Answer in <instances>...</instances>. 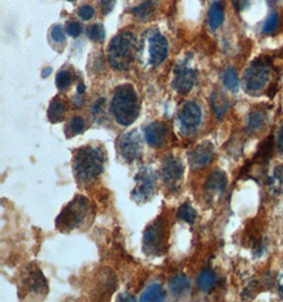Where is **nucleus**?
Returning a JSON list of instances; mask_svg holds the SVG:
<instances>
[{
    "mask_svg": "<svg viewBox=\"0 0 283 302\" xmlns=\"http://www.w3.org/2000/svg\"><path fill=\"white\" fill-rule=\"evenodd\" d=\"M141 46L132 32L124 31L116 35L108 46L107 58L111 66L119 71L129 70L136 61Z\"/></svg>",
    "mask_w": 283,
    "mask_h": 302,
    "instance_id": "f257e3e1",
    "label": "nucleus"
},
{
    "mask_svg": "<svg viewBox=\"0 0 283 302\" xmlns=\"http://www.w3.org/2000/svg\"><path fill=\"white\" fill-rule=\"evenodd\" d=\"M105 160V152L100 147L87 146L78 149L73 158L75 177L83 184H88L103 173Z\"/></svg>",
    "mask_w": 283,
    "mask_h": 302,
    "instance_id": "f03ea898",
    "label": "nucleus"
},
{
    "mask_svg": "<svg viewBox=\"0 0 283 302\" xmlns=\"http://www.w3.org/2000/svg\"><path fill=\"white\" fill-rule=\"evenodd\" d=\"M111 110L116 121L123 126H130L137 120L139 102L132 85L123 84L117 87L112 99Z\"/></svg>",
    "mask_w": 283,
    "mask_h": 302,
    "instance_id": "7ed1b4c3",
    "label": "nucleus"
},
{
    "mask_svg": "<svg viewBox=\"0 0 283 302\" xmlns=\"http://www.w3.org/2000/svg\"><path fill=\"white\" fill-rule=\"evenodd\" d=\"M93 214L92 205L87 197L76 195L59 214L56 226L63 232H69L85 225Z\"/></svg>",
    "mask_w": 283,
    "mask_h": 302,
    "instance_id": "20e7f679",
    "label": "nucleus"
},
{
    "mask_svg": "<svg viewBox=\"0 0 283 302\" xmlns=\"http://www.w3.org/2000/svg\"><path fill=\"white\" fill-rule=\"evenodd\" d=\"M271 77V63L269 60L258 59L250 64L244 75L245 90L256 93L265 88Z\"/></svg>",
    "mask_w": 283,
    "mask_h": 302,
    "instance_id": "39448f33",
    "label": "nucleus"
},
{
    "mask_svg": "<svg viewBox=\"0 0 283 302\" xmlns=\"http://www.w3.org/2000/svg\"><path fill=\"white\" fill-rule=\"evenodd\" d=\"M167 250V231L162 220H156L143 233V252L147 256H162Z\"/></svg>",
    "mask_w": 283,
    "mask_h": 302,
    "instance_id": "423d86ee",
    "label": "nucleus"
},
{
    "mask_svg": "<svg viewBox=\"0 0 283 302\" xmlns=\"http://www.w3.org/2000/svg\"><path fill=\"white\" fill-rule=\"evenodd\" d=\"M136 186L132 191L134 202L143 204L151 200L155 195L157 189V175L155 171L148 166L141 168L135 176Z\"/></svg>",
    "mask_w": 283,
    "mask_h": 302,
    "instance_id": "0eeeda50",
    "label": "nucleus"
},
{
    "mask_svg": "<svg viewBox=\"0 0 283 302\" xmlns=\"http://www.w3.org/2000/svg\"><path fill=\"white\" fill-rule=\"evenodd\" d=\"M161 176L164 185L170 191L175 192L179 190L184 178V164L182 160L174 155H169L163 160Z\"/></svg>",
    "mask_w": 283,
    "mask_h": 302,
    "instance_id": "6e6552de",
    "label": "nucleus"
},
{
    "mask_svg": "<svg viewBox=\"0 0 283 302\" xmlns=\"http://www.w3.org/2000/svg\"><path fill=\"white\" fill-rule=\"evenodd\" d=\"M117 149L124 161L132 163L139 160L142 155V145L139 134L136 131L125 133L118 139Z\"/></svg>",
    "mask_w": 283,
    "mask_h": 302,
    "instance_id": "1a4fd4ad",
    "label": "nucleus"
},
{
    "mask_svg": "<svg viewBox=\"0 0 283 302\" xmlns=\"http://www.w3.org/2000/svg\"><path fill=\"white\" fill-rule=\"evenodd\" d=\"M202 121L201 107L195 102H187L178 114L180 132L185 136L194 133Z\"/></svg>",
    "mask_w": 283,
    "mask_h": 302,
    "instance_id": "9d476101",
    "label": "nucleus"
},
{
    "mask_svg": "<svg viewBox=\"0 0 283 302\" xmlns=\"http://www.w3.org/2000/svg\"><path fill=\"white\" fill-rule=\"evenodd\" d=\"M196 78L198 73L195 70L185 65H179L175 68V76L172 82L173 88L179 94H187L193 88Z\"/></svg>",
    "mask_w": 283,
    "mask_h": 302,
    "instance_id": "9b49d317",
    "label": "nucleus"
},
{
    "mask_svg": "<svg viewBox=\"0 0 283 302\" xmlns=\"http://www.w3.org/2000/svg\"><path fill=\"white\" fill-rule=\"evenodd\" d=\"M22 281L25 288L35 295H45L48 291V284H47L45 276L41 272V269L33 264L26 268Z\"/></svg>",
    "mask_w": 283,
    "mask_h": 302,
    "instance_id": "f8f14e48",
    "label": "nucleus"
},
{
    "mask_svg": "<svg viewBox=\"0 0 283 302\" xmlns=\"http://www.w3.org/2000/svg\"><path fill=\"white\" fill-rule=\"evenodd\" d=\"M169 127L164 122L154 121L144 130V138L148 146L160 149L167 145L169 139Z\"/></svg>",
    "mask_w": 283,
    "mask_h": 302,
    "instance_id": "ddd939ff",
    "label": "nucleus"
},
{
    "mask_svg": "<svg viewBox=\"0 0 283 302\" xmlns=\"http://www.w3.org/2000/svg\"><path fill=\"white\" fill-rule=\"evenodd\" d=\"M148 55L150 64L159 66L168 57V42L160 33H154L148 38Z\"/></svg>",
    "mask_w": 283,
    "mask_h": 302,
    "instance_id": "4468645a",
    "label": "nucleus"
},
{
    "mask_svg": "<svg viewBox=\"0 0 283 302\" xmlns=\"http://www.w3.org/2000/svg\"><path fill=\"white\" fill-rule=\"evenodd\" d=\"M214 157V147L210 141H204L189 154V163L193 169H201Z\"/></svg>",
    "mask_w": 283,
    "mask_h": 302,
    "instance_id": "2eb2a0df",
    "label": "nucleus"
},
{
    "mask_svg": "<svg viewBox=\"0 0 283 302\" xmlns=\"http://www.w3.org/2000/svg\"><path fill=\"white\" fill-rule=\"evenodd\" d=\"M227 185L226 174L222 171H214L205 182L204 191L209 202L214 200L215 196H221L225 191Z\"/></svg>",
    "mask_w": 283,
    "mask_h": 302,
    "instance_id": "dca6fc26",
    "label": "nucleus"
},
{
    "mask_svg": "<svg viewBox=\"0 0 283 302\" xmlns=\"http://www.w3.org/2000/svg\"><path fill=\"white\" fill-rule=\"evenodd\" d=\"M169 286H170V291L172 293V295L178 298V297H183V296L187 295L189 291H190L191 284L187 277L182 276V275H177L175 277H173L170 280Z\"/></svg>",
    "mask_w": 283,
    "mask_h": 302,
    "instance_id": "f3484780",
    "label": "nucleus"
},
{
    "mask_svg": "<svg viewBox=\"0 0 283 302\" xmlns=\"http://www.w3.org/2000/svg\"><path fill=\"white\" fill-rule=\"evenodd\" d=\"M211 106L218 120H221L229 108V101L222 91H214L211 95Z\"/></svg>",
    "mask_w": 283,
    "mask_h": 302,
    "instance_id": "a211bd4d",
    "label": "nucleus"
},
{
    "mask_svg": "<svg viewBox=\"0 0 283 302\" xmlns=\"http://www.w3.org/2000/svg\"><path fill=\"white\" fill-rule=\"evenodd\" d=\"M66 114V105L60 98H54L48 108V119L53 124L64 120Z\"/></svg>",
    "mask_w": 283,
    "mask_h": 302,
    "instance_id": "6ab92c4d",
    "label": "nucleus"
},
{
    "mask_svg": "<svg viewBox=\"0 0 283 302\" xmlns=\"http://www.w3.org/2000/svg\"><path fill=\"white\" fill-rule=\"evenodd\" d=\"M273 151H274V140L273 137L270 136L260 143V146H259L257 151V154L255 155L254 160L257 163H263V164L269 162V160L273 156Z\"/></svg>",
    "mask_w": 283,
    "mask_h": 302,
    "instance_id": "aec40b11",
    "label": "nucleus"
},
{
    "mask_svg": "<svg viewBox=\"0 0 283 302\" xmlns=\"http://www.w3.org/2000/svg\"><path fill=\"white\" fill-rule=\"evenodd\" d=\"M208 17L211 29L215 30L221 27L224 21V5L218 1L212 3L210 6Z\"/></svg>",
    "mask_w": 283,
    "mask_h": 302,
    "instance_id": "412c9836",
    "label": "nucleus"
},
{
    "mask_svg": "<svg viewBox=\"0 0 283 302\" xmlns=\"http://www.w3.org/2000/svg\"><path fill=\"white\" fill-rule=\"evenodd\" d=\"M216 282H217L216 275L210 269H204L198 278V286L204 293L210 292L214 288Z\"/></svg>",
    "mask_w": 283,
    "mask_h": 302,
    "instance_id": "4be33fe9",
    "label": "nucleus"
},
{
    "mask_svg": "<svg viewBox=\"0 0 283 302\" xmlns=\"http://www.w3.org/2000/svg\"><path fill=\"white\" fill-rule=\"evenodd\" d=\"M166 300V292L159 284H153L142 293L140 301H164Z\"/></svg>",
    "mask_w": 283,
    "mask_h": 302,
    "instance_id": "5701e85b",
    "label": "nucleus"
},
{
    "mask_svg": "<svg viewBox=\"0 0 283 302\" xmlns=\"http://www.w3.org/2000/svg\"><path fill=\"white\" fill-rule=\"evenodd\" d=\"M266 122V116L261 110L251 111L247 119V131L249 133H256L260 131Z\"/></svg>",
    "mask_w": 283,
    "mask_h": 302,
    "instance_id": "b1692460",
    "label": "nucleus"
},
{
    "mask_svg": "<svg viewBox=\"0 0 283 302\" xmlns=\"http://www.w3.org/2000/svg\"><path fill=\"white\" fill-rule=\"evenodd\" d=\"M157 7V0H145L144 2L141 3L139 6L134 7L132 13L136 15L140 19H146L154 13Z\"/></svg>",
    "mask_w": 283,
    "mask_h": 302,
    "instance_id": "393cba45",
    "label": "nucleus"
},
{
    "mask_svg": "<svg viewBox=\"0 0 283 302\" xmlns=\"http://www.w3.org/2000/svg\"><path fill=\"white\" fill-rule=\"evenodd\" d=\"M176 218L180 221H183L187 224H194L196 218H198V212L193 208V207L189 203H184L182 206L179 207Z\"/></svg>",
    "mask_w": 283,
    "mask_h": 302,
    "instance_id": "a878e982",
    "label": "nucleus"
},
{
    "mask_svg": "<svg viewBox=\"0 0 283 302\" xmlns=\"http://www.w3.org/2000/svg\"><path fill=\"white\" fill-rule=\"evenodd\" d=\"M223 84L225 85L228 90H230L232 92H237L239 90L240 87L239 76L234 68L230 67L225 70V73L223 75Z\"/></svg>",
    "mask_w": 283,
    "mask_h": 302,
    "instance_id": "bb28decb",
    "label": "nucleus"
},
{
    "mask_svg": "<svg viewBox=\"0 0 283 302\" xmlns=\"http://www.w3.org/2000/svg\"><path fill=\"white\" fill-rule=\"evenodd\" d=\"M280 25V16L278 12H272L267 18L265 19L263 26H262V32L266 35H271L275 33L279 28Z\"/></svg>",
    "mask_w": 283,
    "mask_h": 302,
    "instance_id": "cd10ccee",
    "label": "nucleus"
},
{
    "mask_svg": "<svg viewBox=\"0 0 283 302\" xmlns=\"http://www.w3.org/2000/svg\"><path fill=\"white\" fill-rule=\"evenodd\" d=\"M67 127H68L67 137H73L78 134L83 133L85 129V122L81 117H73L71 120H70Z\"/></svg>",
    "mask_w": 283,
    "mask_h": 302,
    "instance_id": "c85d7f7f",
    "label": "nucleus"
},
{
    "mask_svg": "<svg viewBox=\"0 0 283 302\" xmlns=\"http://www.w3.org/2000/svg\"><path fill=\"white\" fill-rule=\"evenodd\" d=\"M87 35L94 43H100L105 38V30L102 25H91L87 28Z\"/></svg>",
    "mask_w": 283,
    "mask_h": 302,
    "instance_id": "c756f323",
    "label": "nucleus"
},
{
    "mask_svg": "<svg viewBox=\"0 0 283 302\" xmlns=\"http://www.w3.org/2000/svg\"><path fill=\"white\" fill-rule=\"evenodd\" d=\"M56 83H57V86H58L59 89H61V90L67 89L68 87L71 85V83H72L71 74H70L69 71H66V70L61 71V73H59L58 76H57Z\"/></svg>",
    "mask_w": 283,
    "mask_h": 302,
    "instance_id": "7c9ffc66",
    "label": "nucleus"
},
{
    "mask_svg": "<svg viewBox=\"0 0 283 302\" xmlns=\"http://www.w3.org/2000/svg\"><path fill=\"white\" fill-rule=\"evenodd\" d=\"M51 36L52 38L54 39V41L58 42V43H62L65 41L66 38V34H65V31H64V28H63L62 26L58 25L54 27L51 31Z\"/></svg>",
    "mask_w": 283,
    "mask_h": 302,
    "instance_id": "2f4dec72",
    "label": "nucleus"
},
{
    "mask_svg": "<svg viewBox=\"0 0 283 302\" xmlns=\"http://www.w3.org/2000/svg\"><path fill=\"white\" fill-rule=\"evenodd\" d=\"M93 14H94V10L90 5H83L80 7V10H78V16H80L83 20L91 19Z\"/></svg>",
    "mask_w": 283,
    "mask_h": 302,
    "instance_id": "473e14b6",
    "label": "nucleus"
},
{
    "mask_svg": "<svg viewBox=\"0 0 283 302\" xmlns=\"http://www.w3.org/2000/svg\"><path fill=\"white\" fill-rule=\"evenodd\" d=\"M67 32L70 36L77 37L81 34L82 27L80 23H77V22H69L67 25Z\"/></svg>",
    "mask_w": 283,
    "mask_h": 302,
    "instance_id": "72a5a7b5",
    "label": "nucleus"
},
{
    "mask_svg": "<svg viewBox=\"0 0 283 302\" xmlns=\"http://www.w3.org/2000/svg\"><path fill=\"white\" fill-rule=\"evenodd\" d=\"M116 4V0H101V12L104 15L111 13Z\"/></svg>",
    "mask_w": 283,
    "mask_h": 302,
    "instance_id": "f704fd0d",
    "label": "nucleus"
},
{
    "mask_svg": "<svg viewBox=\"0 0 283 302\" xmlns=\"http://www.w3.org/2000/svg\"><path fill=\"white\" fill-rule=\"evenodd\" d=\"M104 102H105V100L102 98V99H99L96 103H94L93 106L91 107V111H92L93 116L97 117L98 115L101 114V110H102V107H103V105H104Z\"/></svg>",
    "mask_w": 283,
    "mask_h": 302,
    "instance_id": "c9c22d12",
    "label": "nucleus"
},
{
    "mask_svg": "<svg viewBox=\"0 0 283 302\" xmlns=\"http://www.w3.org/2000/svg\"><path fill=\"white\" fill-rule=\"evenodd\" d=\"M233 5L237 11H242L247 4V0H232Z\"/></svg>",
    "mask_w": 283,
    "mask_h": 302,
    "instance_id": "e433bc0d",
    "label": "nucleus"
},
{
    "mask_svg": "<svg viewBox=\"0 0 283 302\" xmlns=\"http://www.w3.org/2000/svg\"><path fill=\"white\" fill-rule=\"evenodd\" d=\"M277 145H278L279 152H280L281 154H283V125L281 126V129H280L279 134H278V141H277Z\"/></svg>",
    "mask_w": 283,
    "mask_h": 302,
    "instance_id": "4c0bfd02",
    "label": "nucleus"
},
{
    "mask_svg": "<svg viewBox=\"0 0 283 302\" xmlns=\"http://www.w3.org/2000/svg\"><path fill=\"white\" fill-rule=\"evenodd\" d=\"M135 300L136 299L133 296L129 295V294H122V295H120L119 298H118V301H135Z\"/></svg>",
    "mask_w": 283,
    "mask_h": 302,
    "instance_id": "58836bf2",
    "label": "nucleus"
},
{
    "mask_svg": "<svg viewBox=\"0 0 283 302\" xmlns=\"http://www.w3.org/2000/svg\"><path fill=\"white\" fill-rule=\"evenodd\" d=\"M51 74H52V68H51V67H47V68H45V69L43 70L42 76L46 78V77H48Z\"/></svg>",
    "mask_w": 283,
    "mask_h": 302,
    "instance_id": "ea45409f",
    "label": "nucleus"
},
{
    "mask_svg": "<svg viewBox=\"0 0 283 302\" xmlns=\"http://www.w3.org/2000/svg\"><path fill=\"white\" fill-rule=\"evenodd\" d=\"M85 90H86V87H85L84 84H78V85H77V87H76V91H77L78 94H83V93L85 92Z\"/></svg>",
    "mask_w": 283,
    "mask_h": 302,
    "instance_id": "a19ab883",
    "label": "nucleus"
},
{
    "mask_svg": "<svg viewBox=\"0 0 283 302\" xmlns=\"http://www.w3.org/2000/svg\"><path fill=\"white\" fill-rule=\"evenodd\" d=\"M74 104L76 105V106H80V105H82L83 104V99H74Z\"/></svg>",
    "mask_w": 283,
    "mask_h": 302,
    "instance_id": "79ce46f5",
    "label": "nucleus"
},
{
    "mask_svg": "<svg viewBox=\"0 0 283 302\" xmlns=\"http://www.w3.org/2000/svg\"><path fill=\"white\" fill-rule=\"evenodd\" d=\"M280 293H281V296L283 297V282L280 285Z\"/></svg>",
    "mask_w": 283,
    "mask_h": 302,
    "instance_id": "37998d69",
    "label": "nucleus"
},
{
    "mask_svg": "<svg viewBox=\"0 0 283 302\" xmlns=\"http://www.w3.org/2000/svg\"><path fill=\"white\" fill-rule=\"evenodd\" d=\"M68 1H74V0H68Z\"/></svg>",
    "mask_w": 283,
    "mask_h": 302,
    "instance_id": "c03bdc74",
    "label": "nucleus"
}]
</instances>
